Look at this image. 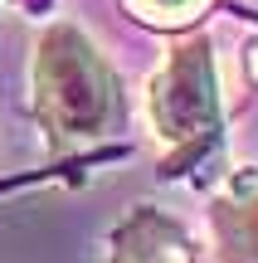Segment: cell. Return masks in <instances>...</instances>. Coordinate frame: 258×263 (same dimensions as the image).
I'll return each mask as SVG.
<instances>
[{
  "instance_id": "5",
  "label": "cell",
  "mask_w": 258,
  "mask_h": 263,
  "mask_svg": "<svg viewBox=\"0 0 258 263\" xmlns=\"http://www.w3.org/2000/svg\"><path fill=\"white\" fill-rule=\"evenodd\" d=\"M205 5L210 0H127V10H136L151 25H190V20H200Z\"/></svg>"
},
{
  "instance_id": "1",
  "label": "cell",
  "mask_w": 258,
  "mask_h": 263,
  "mask_svg": "<svg viewBox=\"0 0 258 263\" xmlns=\"http://www.w3.org/2000/svg\"><path fill=\"white\" fill-rule=\"evenodd\" d=\"M29 103L54 146H78V141L112 132L122 93H117L107 59L93 49V39L73 25H54L34 44Z\"/></svg>"
},
{
  "instance_id": "2",
  "label": "cell",
  "mask_w": 258,
  "mask_h": 263,
  "mask_svg": "<svg viewBox=\"0 0 258 263\" xmlns=\"http://www.w3.org/2000/svg\"><path fill=\"white\" fill-rule=\"evenodd\" d=\"M146 117L166 146H195L220 122V73L205 39H185L146 83Z\"/></svg>"
},
{
  "instance_id": "4",
  "label": "cell",
  "mask_w": 258,
  "mask_h": 263,
  "mask_svg": "<svg viewBox=\"0 0 258 263\" xmlns=\"http://www.w3.org/2000/svg\"><path fill=\"white\" fill-rule=\"evenodd\" d=\"M117 263H195L185 234L156 210H136L117 229Z\"/></svg>"
},
{
  "instance_id": "6",
  "label": "cell",
  "mask_w": 258,
  "mask_h": 263,
  "mask_svg": "<svg viewBox=\"0 0 258 263\" xmlns=\"http://www.w3.org/2000/svg\"><path fill=\"white\" fill-rule=\"evenodd\" d=\"M253 73H258V54H253Z\"/></svg>"
},
{
  "instance_id": "3",
  "label": "cell",
  "mask_w": 258,
  "mask_h": 263,
  "mask_svg": "<svg viewBox=\"0 0 258 263\" xmlns=\"http://www.w3.org/2000/svg\"><path fill=\"white\" fill-rule=\"evenodd\" d=\"M224 263H258V180H234L210 210Z\"/></svg>"
}]
</instances>
